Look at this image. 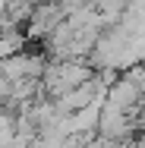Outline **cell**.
Wrapping results in <instances>:
<instances>
[{"mask_svg":"<svg viewBox=\"0 0 145 148\" xmlns=\"http://www.w3.org/2000/svg\"><path fill=\"white\" fill-rule=\"evenodd\" d=\"M88 79H91V69L82 60H54V63H47V69L41 76V85L47 88L51 98H60V95H66L69 88L82 85Z\"/></svg>","mask_w":145,"mask_h":148,"instance_id":"obj_1","label":"cell"}]
</instances>
